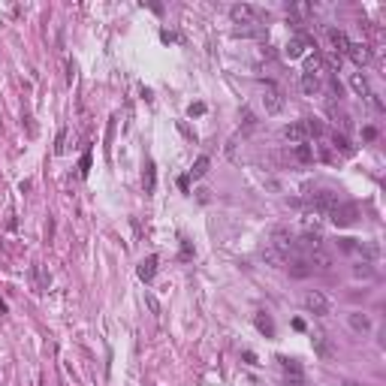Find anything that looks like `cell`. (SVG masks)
Masks as SVG:
<instances>
[{"mask_svg": "<svg viewBox=\"0 0 386 386\" xmlns=\"http://www.w3.org/2000/svg\"><path fill=\"white\" fill-rule=\"evenodd\" d=\"M30 278H33V293H45L48 290V278L43 275V266H30Z\"/></svg>", "mask_w": 386, "mask_h": 386, "instance_id": "14", "label": "cell"}, {"mask_svg": "<svg viewBox=\"0 0 386 386\" xmlns=\"http://www.w3.org/2000/svg\"><path fill=\"white\" fill-rule=\"evenodd\" d=\"M254 323H257V329H259L266 338H272V335H275V323H272V317H269V314H262V311H259Z\"/></svg>", "mask_w": 386, "mask_h": 386, "instance_id": "17", "label": "cell"}, {"mask_svg": "<svg viewBox=\"0 0 386 386\" xmlns=\"http://www.w3.org/2000/svg\"><path fill=\"white\" fill-rule=\"evenodd\" d=\"M208 166H212V160H208L205 154H202V157H196V163H193V169H190L187 178H202V175L208 172Z\"/></svg>", "mask_w": 386, "mask_h": 386, "instance_id": "20", "label": "cell"}, {"mask_svg": "<svg viewBox=\"0 0 386 386\" xmlns=\"http://www.w3.org/2000/svg\"><path fill=\"white\" fill-rule=\"evenodd\" d=\"M136 275H139V278H142V280H145V284H148V280H151V278L157 275V257H154V254H151V257H145L142 262H139V269H136Z\"/></svg>", "mask_w": 386, "mask_h": 386, "instance_id": "11", "label": "cell"}, {"mask_svg": "<svg viewBox=\"0 0 386 386\" xmlns=\"http://www.w3.org/2000/svg\"><path fill=\"white\" fill-rule=\"evenodd\" d=\"M308 45H311V40H308V37H293V40L284 45V55H287V58H302Z\"/></svg>", "mask_w": 386, "mask_h": 386, "instance_id": "10", "label": "cell"}, {"mask_svg": "<svg viewBox=\"0 0 386 386\" xmlns=\"http://www.w3.org/2000/svg\"><path fill=\"white\" fill-rule=\"evenodd\" d=\"M64 142H66V130H61V133H58V145H55V154H64V151H66V145H64Z\"/></svg>", "mask_w": 386, "mask_h": 386, "instance_id": "25", "label": "cell"}, {"mask_svg": "<svg viewBox=\"0 0 386 386\" xmlns=\"http://www.w3.org/2000/svg\"><path fill=\"white\" fill-rule=\"evenodd\" d=\"M344 55H347L350 61H353L356 66H362V64H371V48H368L365 43H350Z\"/></svg>", "mask_w": 386, "mask_h": 386, "instance_id": "7", "label": "cell"}, {"mask_svg": "<svg viewBox=\"0 0 386 386\" xmlns=\"http://www.w3.org/2000/svg\"><path fill=\"white\" fill-rule=\"evenodd\" d=\"M311 344H314V353H317L320 359H332V356H335V347H332V341L323 335V332H314Z\"/></svg>", "mask_w": 386, "mask_h": 386, "instance_id": "9", "label": "cell"}, {"mask_svg": "<svg viewBox=\"0 0 386 386\" xmlns=\"http://www.w3.org/2000/svg\"><path fill=\"white\" fill-rule=\"evenodd\" d=\"M329 142H332L329 148H335V151H341V154H353V145H350V142H347V139H344V136H338V133H335V136H332V139H329Z\"/></svg>", "mask_w": 386, "mask_h": 386, "instance_id": "22", "label": "cell"}, {"mask_svg": "<svg viewBox=\"0 0 386 386\" xmlns=\"http://www.w3.org/2000/svg\"><path fill=\"white\" fill-rule=\"evenodd\" d=\"M187 115L193 118V115H205V103H193V106L187 109Z\"/></svg>", "mask_w": 386, "mask_h": 386, "instance_id": "26", "label": "cell"}, {"mask_svg": "<svg viewBox=\"0 0 386 386\" xmlns=\"http://www.w3.org/2000/svg\"><path fill=\"white\" fill-rule=\"evenodd\" d=\"M302 305L311 311V314H317V317H323V314H329V299L320 293V290H308L302 296Z\"/></svg>", "mask_w": 386, "mask_h": 386, "instance_id": "5", "label": "cell"}, {"mask_svg": "<svg viewBox=\"0 0 386 386\" xmlns=\"http://www.w3.org/2000/svg\"><path fill=\"white\" fill-rule=\"evenodd\" d=\"M293 157L299 163H311L314 160V148L308 145V142H299V145H293Z\"/></svg>", "mask_w": 386, "mask_h": 386, "instance_id": "16", "label": "cell"}, {"mask_svg": "<svg viewBox=\"0 0 386 386\" xmlns=\"http://www.w3.org/2000/svg\"><path fill=\"white\" fill-rule=\"evenodd\" d=\"M329 43H332V45H335V51H347V45H350V40H347V33H344V30H335V27H332V30H329Z\"/></svg>", "mask_w": 386, "mask_h": 386, "instance_id": "18", "label": "cell"}, {"mask_svg": "<svg viewBox=\"0 0 386 386\" xmlns=\"http://www.w3.org/2000/svg\"><path fill=\"white\" fill-rule=\"evenodd\" d=\"M347 326L353 332H359V335H368V332H371V317L362 314V311H350L347 314Z\"/></svg>", "mask_w": 386, "mask_h": 386, "instance_id": "8", "label": "cell"}, {"mask_svg": "<svg viewBox=\"0 0 386 386\" xmlns=\"http://www.w3.org/2000/svg\"><path fill=\"white\" fill-rule=\"evenodd\" d=\"M350 85H353V91L359 94V97H371L374 91H371V87H368V82H365V76H359V73H353V79H350Z\"/></svg>", "mask_w": 386, "mask_h": 386, "instance_id": "19", "label": "cell"}, {"mask_svg": "<svg viewBox=\"0 0 386 386\" xmlns=\"http://www.w3.org/2000/svg\"><path fill=\"white\" fill-rule=\"evenodd\" d=\"M236 37H262L266 33V24H251V27H236Z\"/></svg>", "mask_w": 386, "mask_h": 386, "instance_id": "21", "label": "cell"}, {"mask_svg": "<svg viewBox=\"0 0 386 386\" xmlns=\"http://www.w3.org/2000/svg\"><path fill=\"white\" fill-rule=\"evenodd\" d=\"M287 272L293 275V278H308L314 269L308 266V262L305 259H287Z\"/></svg>", "mask_w": 386, "mask_h": 386, "instance_id": "12", "label": "cell"}, {"mask_svg": "<svg viewBox=\"0 0 386 386\" xmlns=\"http://www.w3.org/2000/svg\"><path fill=\"white\" fill-rule=\"evenodd\" d=\"M326 217L335 223V226H350V223L359 217V205H356V202H338V205L329 208Z\"/></svg>", "mask_w": 386, "mask_h": 386, "instance_id": "2", "label": "cell"}, {"mask_svg": "<svg viewBox=\"0 0 386 386\" xmlns=\"http://www.w3.org/2000/svg\"><path fill=\"white\" fill-rule=\"evenodd\" d=\"M362 133H365V139H377V130H374V127H365Z\"/></svg>", "mask_w": 386, "mask_h": 386, "instance_id": "28", "label": "cell"}, {"mask_svg": "<svg viewBox=\"0 0 386 386\" xmlns=\"http://www.w3.org/2000/svg\"><path fill=\"white\" fill-rule=\"evenodd\" d=\"M142 187H145V196H151V193H154V187H157V169H154V163H151V160L145 163V175H142Z\"/></svg>", "mask_w": 386, "mask_h": 386, "instance_id": "13", "label": "cell"}, {"mask_svg": "<svg viewBox=\"0 0 386 386\" xmlns=\"http://www.w3.org/2000/svg\"><path fill=\"white\" fill-rule=\"evenodd\" d=\"M178 187H181V190H187V187H190V178H187V175H181V178H178Z\"/></svg>", "mask_w": 386, "mask_h": 386, "instance_id": "29", "label": "cell"}, {"mask_svg": "<svg viewBox=\"0 0 386 386\" xmlns=\"http://www.w3.org/2000/svg\"><path fill=\"white\" fill-rule=\"evenodd\" d=\"M284 139L287 142H293V145H299V142H308V127H305V118L302 121H293V124H287L284 127Z\"/></svg>", "mask_w": 386, "mask_h": 386, "instance_id": "6", "label": "cell"}, {"mask_svg": "<svg viewBox=\"0 0 386 386\" xmlns=\"http://www.w3.org/2000/svg\"><path fill=\"white\" fill-rule=\"evenodd\" d=\"M87 172H91V151H85L82 160H79V175H82V178H87Z\"/></svg>", "mask_w": 386, "mask_h": 386, "instance_id": "24", "label": "cell"}, {"mask_svg": "<svg viewBox=\"0 0 386 386\" xmlns=\"http://www.w3.org/2000/svg\"><path fill=\"white\" fill-rule=\"evenodd\" d=\"M145 302H148V308H151L154 314H160V305H157V299H154V296H151V293L145 296Z\"/></svg>", "mask_w": 386, "mask_h": 386, "instance_id": "27", "label": "cell"}, {"mask_svg": "<svg viewBox=\"0 0 386 386\" xmlns=\"http://www.w3.org/2000/svg\"><path fill=\"white\" fill-rule=\"evenodd\" d=\"M230 19L241 27H251V24H259V21H269V12L254 6V3H236V6H230Z\"/></svg>", "mask_w": 386, "mask_h": 386, "instance_id": "1", "label": "cell"}, {"mask_svg": "<svg viewBox=\"0 0 386 386\" xmlns=\"http://www.w3.org/2000/svg\"><path fill=\"white\" fill-rule=\"evenodd\" d=\"M308 205L314 208V214H329V208H332V205H338V193H332V190L308 193Z\"/></svg>", "mask_w": 386, "mask_h": 386, "instance_id": "3", "label": "cell"}, {"mask_svg": "<svg viewBox=\"0 0 386 386\" xmlns=\"http://www.w3.org/2000/svg\"><path fill=\"white\" fill-rule=\"evenodd\" d=\"M341 386H362V383H356V380H344Z\"/></svg>", "mask_w": 386, "mask_h": 386, "instance_id": "30", "label": "cell"}, {"mask_svg": "<svg viewBox=\"0 0 386 386\" xmlns=\"http://www.w3.org/2000/svg\"><path fill=\"white\" fill-rule=\"evenodd\" d=\"M262 106H266V115H278L284 109V94H280V87L266 82L262 85Z\"/></svg>", "mask_w": 386, "mask_h": 386, "instance_id": "4", "label": "cell"}, {"mask_svg": "<svg viewBox=\"0 0 386 386\" xmlns=\"http://www.w3.org/2000/svg\"><path fill=\"white\" fill-rule=\"evenodd\" d=\"M353 275H356V278H365V280H371L377 272L371 269V262H359V266H353Z\"/></svg>", "mask_w": 386, "mask_h": 386, "instance_id": "23", "label": "cell"}, {"mask_svg": "<svg viewBox=\"0 0 386 386\" xmlns=\"http://www.w3.org/2000/svg\"><path fill=\"white\" fill-rule=\"evenodd\" d=\"M323 87V82H320V76H311V73H302V91L308 94V97H314Z\"/></svg>", "mask_w": 386, "mask_h": 386, "instance_id": "15", "label": "cell"}]
</instances>
